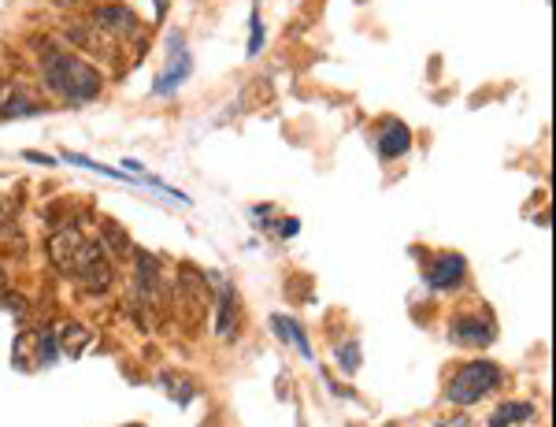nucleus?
Returning a JSON list of instances; mask_svg holds the SVG:
<instances>
[{"instance_id": "obj_24", "label": "nucleus", "mask_w": 556, "mask_h": 427, "mask_svg": "<svg viewBox=\"0 0 556 427\" xmlns=\"http://www.w3.org/2000/svg\"><path fill=\"white\" fill-rule=\"evenodd\" d=\"M0 97H4V86H0Z\"/></svg>"}, {"instance_id": "obj_15", "label": "nucleus", "mask_w": 556, "mask_h": 427, "mask_svg": "<svg viewBox=\"0 0 556 427\" xmlns=\"http://www.w3.org/2000/svg\"><path fill=\"white\" fill-rule=\"evenodd\" d=\"M271 324H275V331H282L286 338H290L293 346H298V350L304 353V357H312V346H308V338H304V331L298 324H293V319H286V316H271Z\"/></svg>"}, {"instance_id": "obj_2", "label": "nucleus", "mask_w": 556, "mask_h": 427, "mask_svg": "<svg viewBox=\"0 0 556 427\" xmlns=\"http://www.w3.org/2000/svg\"><path fill=\"white\" fill-rule=\"evenodd\" d=\"M49 256L52 264H56L64 275H83L89 264H97L104 256L101 242H89V238L83 235L78 227H60L56 235L49 238Z\"/></svg>"}, {"instance_id": "obj_14", "label": "nucleus", "mask_w": 556, "mask_h": 427, "mask_svg": "<svg viewBox=\"0 0 556 427\" xmlns=\"http://www.w3.org/2000/svg\"><path fill=\"white\" fill-rule=\"evenodd\" d=\"M30 112H38V101H30L26 93L0 97V115H8V120H15V115H30Z\"/></svg>"}, {"instance_id": "obj_19", "label": "nucleus", "mask_w": 556, "mask_h": 427, "mask_svg": "<svg viewBox=\"0 0 556 427\" xmlns=\"http://www.w3.org/2000/svg\"><path fill=\"white\" fill-rule=\"evenodd\" d=\"M338 357H342V364H345V368L353 372L356 364H361V350H356V342H345L342 350H338Z\"/></svg>"}, {"instance_id": "obj_18", "label": "nucleus", "mask_w": 556, "mask_h": 427, "mask_svg": "<svg viewBox=\"0 0 556 427\" xmlns=\"http://www.w3.org/2000/svg\"><path fill=\"white\" fill-rule=\"evenodd\" d=\"M523 416H531V405H505L497 416H493V427H501L505 420H523Z\"/></svg>"}, {"instance_id": "obj_16", "label": "nucleus", "mask_w": 556, "mask_h": 427, "mask_svg": "<svg viewBox=\"0 0 556 427\" xmlns=\"http://www.w3.org/2000/svg\"><path fill=\"white\" fill-rule=\"evenodd\" d=\"M160 382H164V390H172V394H175V402H190V394H193V390H190V382H186V379H178L175 372H164V376H160Z\"/></svg>"}, {"instance_id": "obj_12", "label": "nucleus", "mask_w": 556, "mask_h": 427, "mask_svg": "<svg viewBox=\"0 0 556 427\" xmlns=\"http://www.w3.org/2000/svg\"><path fill=\"white\" fill-rule=\"evenodd\" d=\"M78 287H83L86 293H104L108 287H112V264L104 261H97V264H89V268L78 275Z\"/></svg>"}, {"instance_id": "obj_1", "label": "nucleus", "mask_w": 556, "mask_h": 427, "mask_svg": "<svg viewBox=\"0 0 556 427\" xmlns=\"http://www.w3.org/2000/svg\"><path fill=\"white\" fill-rule=\"evenodd\" d=\"M41 71H45L49 90L56 97H64V101L86 104L101 93V71H97L93 64H86L83 56H75V52L49 49L41 56Z\"/></svg>"}, {"instance_id": "obj_23", "label": "nucleus", "mask_w": 556, "mask_h": 427, "mask_svg": "<svg viewBox=\"0 0 556 427\" xmlns=\"http://www.w3.org/2000/svg\"><path fill=\"white\" fill-rule=\"evenodd\" d=\"M0 290H4V272H0Z\"/></svg>"}, {"instance_id": "obj_11", "label": "nucleus", "mask_w": 556, "mask_h": 427, "mask_svg": "<svg viewBox=\"0 0 556 427\" xmlns=\"http://www.w3.org/2000/svg\"><path fill=\"white\" fill-rule=\"evenodd\" d=\"M412 149V135L405 123H390V127L382 130V141H379V153L382 156H401Z\"/></svg>"}, {"instance_id": "obj_3", "label": "nucleus", "mask_w": 556, "mask_h": 427, "mask_svg": "<svg viewBox=\"0 0 556 427\" xmlns=\"http://www.w3.org/2000/svg\"><path fill=\"white\" fill-rule=\"evenodd\" d=\"M501 382V368L493 361H475V364H464L456 372V379L450 382V402L456 405H471L479 402L482 394H490L493 387Z\"/></svg>"}, {"instance_id": "obj_4", "label": "nucleus", "mask_w": 556, "mask_h": 427, "mask_svg": "<svg viewBox=\"0 0 556 427\" xmlns=\"http://www.w3.org/2000/svg\"><path fill=\"white\" fill-rule=\"evenodd\" d=\"M208 282H204V275L190 268V264H182V272H178V298H182V313L190 309V324L204 316V309H208Z\"/></svg>"}, {"instance_id": "obj_21", "label": "nucleus", "mask_w": 556, "mask_h": 427, "mask_svg": "<svg viewBox=\"0 0 556 427\" xmlns=\"http://www.w3.org/2000/svg\"><path fill=\"white\" fill-rule=\"evenodd\" d=\"M26 160H34V164H56V160L45 156V153H26Z\"/></svg>"}, {"instance_id": "obj_8", "label": "nucleus", "mask_w": 556, "mask_h": 427, "mask_svg": "<svg viewBox=\"0 0 556 427\" xmlns=\"http://www.w3.org/2000/svg\"><path fill=\"white\" fill-rule=\"evenodd\" d=\"M490 327L482 319H471V316H460L450 324V338H456L460 346H486L490 342Z\"/></svg>"}, {"instance_id": "obj_22", "label": "nucleus", "mask_w": 556, "mask_h": 427, "mask_svg": "<svg viewBox=\"0 0 556 427\" xmlns=\"http://www.w3.org/2000/svg\"><path fill=\"white\" fill-rule=\"evenodd\" d=\"M282 235H286V238L298 235V219H290V224H282Z\"/></svg>"}, {"instance_id": "obj_5", "label": "nucleus", "mask_w": 556, "mask_h": 427, "mask_svg": "<svg viewBox=\"0 0 556 427\" xmlns=\"http://www.w3.org/2000/svg\"><path fill=\"white\" fill-rule=\"evenodd\" d=\"M208 282H212L215 290H219V301H215V335H219V338H235L238 316H241L235 290H230V282L223 279V275H208Z\"/></svg>"}, {"instance_id": "obj_20", "label": "nucleus", "mask_w": 556, "mask_h": 427, "mask_svg": "<svg viewBox=\"0 0 556 427\" xmlns=\"http://www.w3.org/2000/svg\"><path fill=\"white\" fill-rule=\"evenodd\" d=\"M264 49V26H260V15H253V41H249V56Z\"/></svg>"}, {"instance_id": "obj_6", "label": "nucleus", "mask_w": 556, "mask_h": 427, "mask_svg": "<svg viewBox=\"0 0 556 427\" xmlns=\"http://www.w3.org/2000/svg\"><path fill=\"white\" fill-rule=\"evenodd\" d=\"M93 26L101 34L127 38V34L138 30V15H134L127 4H101V8H93Z\"/></svg>"}, {"instance_id": "obj_17", "label": "nucleus", "mask_w": 556, "mask_h": 427, "mask_svg": "<svg viewBox=\"0 0 556 427\" xmlns=\"http://www.w3.org/2000/svg\"><path fill=\"white\" fill-rule=\"evenodd\" d=\"M34 342H38V350H41V364H52V361H56V335H52V331H41L38 338H34Z\"/></svg>"}, {"instance_id": "obj_7", "label": "nucleus", "mask_w": 556, "mask_h": 427, "mask_svg": "<svg viewBox=\"0 0 556 427\" xmlns=\"http://www.w3.org/2000/svg\"><path fill=\"white\" fill-rule=\"evenodd\" d=\"M460 279H464V261H460V256H453V253L438 256L434 268H430V287H434V290H450Z\"/></svg>"}, {"instance_id": "obj_9", "label": "nucleus", "mask_w": 556, "mask_h": 427, "mask_svg": "<svg viewBox=\"0 0 556 427\" xmlns=\"http://www.w3.org/2000/svg\"><path fill=\"white\" fill-rule=\"evenodd\" d=\"M186 75H190V56H182V46H178V34H175L172 38V67H167L164 78H156V93H172Z\"/></svg>"}, {"instance_id": "obj_13", "label": "nucleus", "mask_w": 556, "mask_h": 427, "mask_svg": "<svg viewBox=\"0 0 556 427\" xmlns=\"http://www.w3.org/2000/svg\"><path fill=\"white\" fill-rule=\"evenodd\" d=\"M101 249H112V253L123 256V261H127V256L134 253L127 230H123L119 224H112V219H104V224H101Z\"/></svg>"}, {"instance_id": "obj_10", "label": "nucleus", "mask_w": 556, "mask_h": 427, "mask_svg": "<svg viewBox=\"0 0 556 427\" xmlns=\"http://www.w3.org/2000/svg\"><path fill=\"white\" fill-rule=\"evenodd\" d=\"M56 335H60V338H56V346L67 353V357H78V353H86V350H89V342H93V335H89L83 324H64Z\"/></svg>"}]
</instances>
